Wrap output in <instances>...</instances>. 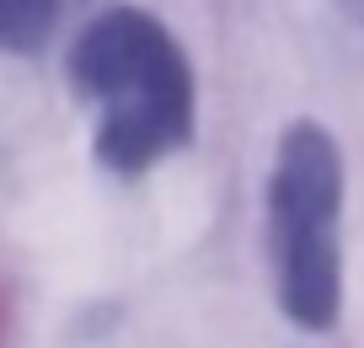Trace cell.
<instances>
[{"instance_id":"obj_1","label":"cell","mask_w":364,"mask_h":348,"mask_svg":"<svg viewBox=\"0 0 364 348\" xmlns=\"http://www.w3.org/2000/svg\"><path fill=\"white\" fill-rule=\"evenodd\" d=\"M65 75L97 107V161L118 177H139L193 139V65L177 33L145 6L91 16L65 54Z\"/></svg>"},{"instance_id":"obj_2","label":"cell","mask_w":364,"mask_h":348,"mask_svg":"<svg viewBox=\"0 0 364 348\" xmlns=\"http://www.w3.org/2000/svg\"><path fill=\"white\" fill-rule=\"evenodd\" d=\"M273 295L306 332H327L343 311V150L300 118L279 135L262 193Z\"/></svg>"},{"instance_id":"obj_3","label":"cell","mask_w":364,"mask_h":348,"mask_svg":"<svg viewBox=\"0 0 364 348\" xmlns=\"http://www.w3.org/2000/svg\"><path fill=\"white\" fill-rule=\"evenodd\" d=\"M59 22V0H0V48L38 54Z\"/></svg>"}]
</instances>
